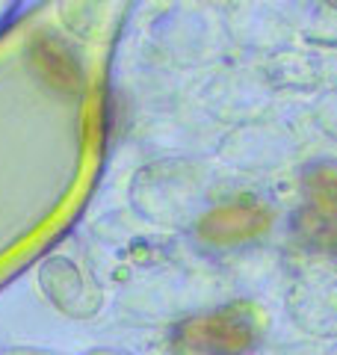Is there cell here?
<instances>
[{
    "label": "cell",
    "mask_w": 337,
    "mask_h": 355,
    "mask_svg": "<svg viewBox=\"0 0 337 355\" xmlns=\"http://www.w3.org/2000/svg\"><path fill=\"white\" fill-rule=\"evenodd\" d=\"M261 311L245 302L189 317L172 335V355H245L261 338Z\"/></svg>",
    "instance_id": "6da1fadb"
},
{
    "label": "cell",
    "mask_w": 337,
    "mask_h": 355,
    "mask_svg": "<svg viewBox=\"0 0 337 355\" xmlns=\"http://www.w3.org/2000/svg\"><path fill=\"white\" fill-rule=\"evenodd\" d=\"M305 207L296 214V231L311 249L337 258V163H313L302 172Z\"/></svg>",
    "instance_id": "7a4b0ae2"
},
{
    "label": "cell",
    "mask_w": 337,
    "mask_h": 355,
    "mask_svg": "<svg viewBox=\"0 0 337 355\" xmlns=\"http://www.w3.org/2000/svg\"><path fill=\"white\" fill-rule=\"evenodd\" d=\"M269 228V210L257 202H234L216 207L207 214L198 225L201 240L210 246H237V243H249L261 237Z\"/></svg>",
    "instance_id": "3957f363"
},
{
    "label": "cell",
    "mask_w": 337,
    "mask_h": 355,
    "mask_svg": "<svg viewBox=\"0 0 337 355\" xmlns=\"http://www.w3.org/2000/svg\"><path fill=\"white\" fill-rule=\"evenodd\" d=\"M322 3H329V6H334V9H337V0H322Z\"/></svg>",
    "instance_id": "277c9868"
}]
</instances>
